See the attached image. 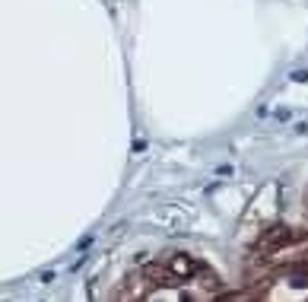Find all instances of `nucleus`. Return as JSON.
<instances>
[{
  "mask_svg": "<svg viewBox=\"0 0 308 302\" xmlns=\"http://www.w3.org/2000/svg\"><path fill=\"white\" fill-rule=\"evenodd\" d=\"M292 239V232L286 226H270L264 236L257 239V251H274V248H280V245H286V242Z\"/></svg>",
  "mask_w": 308,
  "mask_h": 302,
  "instance_id": "1",
  "label": "nucleus"
},
{
  "mask_svg": "<svg viewBox=\"0 0 308 302\" xmlns=\"http://www.w3.org/2000/svg\"><path fill=\"white\" fill-rule=\"evenodd\" d=\"M172 271L178 274V277H187V274L194 271V261L184 258V255H175V258H172Z\"/></svg>",
  "mask_w": 308,
  "mask_h": 302,
  "instance_id": "2",
  "label": "nucleus"
},
{
  "mask_svg": "<svg viewBox=\"0 0 308 302\" xmlns=\"http://www.w3.org/2000/svg\"><path fill=\"white\" fill-rule=\"evenodd\" d=\"M292 83H308V70H295V74H289Z\"/></svg>",
  "mask_w": 308,
  "mask_h": 302,
  "instance_id": "3",
  "label": "nucleus"
},
{
  "mask_svg": "<svg viewBox=\"0 0 308 302\" xmlns=\"http://www.w3.org/2000/svg\"><path fill=\"white\" fill-rule=\"evenodd\" d=\"M89 245H92V236H83V239L76 242V248H80V251H86Z\"/></svg>",
  "mask_w": 308,
  "mask_h": 302,
  "instance_id": "4",
  "label": "nucleus"
},
{
  "mask_svg": "<svg viewBox=\"0 0 308 302\" xmlns=\"http://www.w3.org/2000/svg\"><path fill=\"white\" fill-rule=\"evenodd\" d=\"M130 150H134V153H143V150H146V140H143V137L134 140V147H130Z\"/></svg>",
  "mask_w": 308,
  "mask_h": 302,
  "instance_id": "5",
  "label": "nucleus"
},
{
  "mask_svg": "<svg viewBox=\"0 0 308 302\" xmlns=\"http://www.w3.org/2000/svg\"><path fill=\"white\" fill-rule=\"evenodd\" d=\"M289 283H292V286H308V280H305V277H292Z\"/></svg>",
  "mask_w": 308,
  "mask_h": 302,
  "instance_id": "6",
  "label": "nucleus"
}]
</instances>
